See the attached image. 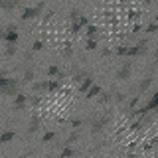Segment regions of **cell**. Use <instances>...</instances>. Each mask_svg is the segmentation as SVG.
<instances>
[{"instance_id":"obj_8","label":"cell","mask_w":158,"mask_h":158,"mask_svg":"<svg viewBox=\"0 0 158 158\" xmlns=\"http://www.w3.org/2000/svg\"><path fill=\"white\" fill-rule=\"evenodd\" d=\"M152 81H154V77H152V75H148V77L144 79V81H140V83H138V87H136V97H140L142 93H144L146 89L152 85Z\"/></svg>"},{"instance_id":"obj_11","label":"cell","mask_w":158,"mask_h":158,"mask_svg":"<svg viewBox=\"0 0 158 158\" xmlns=\"http://www.w3.org/2000/svg\"><path fill=\"white\" fill-rule=\"evenodd\" d=\"M14 138H16V132L14 131H4L2 135H0V142H10V140H14Z\"/></svg>"},{"instance_id":"obj_21","label":"cell","mask_w":158,"mask_h":158,"mask_svg":"<svg viewBox=\"0 0 158 158\" xmlns=\"http://www.w3.org/2000/svg\"><path fill=\"white\" fill-rule=\"evenodd\" d=\"M28 103L32 107H36V105H40V97L38 95H32V97H28Z\"/></svg>"},{"instance_id":"obj_12","label":"cell","mask_w":158,"mask_h":158,"mask_svg":"<svg viewBox=\"0 0 158 158\" xmlns=\"http://www.w3.org/2000/svg\"><path fill=\"white\" fill-rule=\"evenodd\" d=\"M75 154H79V150H77V148L65 146V148L61 150V156H59V158H71V156H75Z\"/></svg>"},{"instance_id":"obj_5","label":"cell","mask_w":158,"mask_h":158,"mask_svg":"<svg viewBox=\"0 0 158 158\" xmlns=\"http://www.w3.org/2000/svg\"><path fill=\"white\" fill-rule=\"evenodd\" d=\"M28 83H34V65L24 67V77L20 81V85H28Z\"/></svg>"},{"instance_id":"obj_28","label":"cell","mask_w":158,"mask_h":158,"mask_svg":"<svg viewBox=\"0 0 158 158\" xmlns=\"http://www.w3.org/2000/svg\"><path fill=\"white\" fill-rule=\"evenodd\" d=\"M0 2H2V0H0Z\"/></svg>"},{"instance_id":"obj_3","label":"cell","mask_w":158,"mask_h":158,"mask_svg":"<svg viewBox=\"0 0 158 158\" xmlns=\"http://www.w3.org/2000/svg\"><path fill=\"white\" fill-rule=\"evenodd\" d=\"M44 8H46V4H44V2L36 4L34 8H30V6H28V8H24V12H22V20H32V18H36Z\"/></svg>"},{"instance_id":"obj_19","label":"cell","mask_w":158,"mask_h":158,"mask_svg":"<svg viewBox=\"0 0 158 158\" xmlns=\"http://www.w3.org/2000/svg\"><path fill=\"white\" fill-rule=\"evenodd\" d=\"M59 73H61V71H59L57 65H49L48 67V75H59Z\"/></svg>"},{"instance_id":"obj_14","label":"cell","mask_w":158,"mask_h":158,"mask_svg":"<svg viewBox=\"0 0 158 158\" xmlns=\"http://www.w3.org/2000/svg\"><path fill=\"white\" fill-rule=\"evenodd\" d=\"M99 95H101V97H99V101H101V103H111L113 101V93L111 91H101Z\"/></svg>"},{"instance_id":"obj_27","label":"cell","mask_w":158,"mask_h":158,"mask_svg":"<svg viewBox=\"0 0 158 158\" xmlns=\"http://www.w3.org/2000/svg\"><path fill=\"white\" fill-rule=\"evenodd\" d=\"M101 56H103V57H107V56H111V49H101Z\"/></svg>"},{"instance_id":"obj_25","label":"cell","mask_w":158,"mask_h":158,"mask_svg":"<svg viewBox=\"0 0 158 158\" xmlns=\"http://www.w3.org/2000/svg\"><path fill=\"white\" fill-rule=\"evenodd\" d=\"M138 99H140V97H136V95L132 97V99H131V103H128V109H132V107H135L136 103H138Z\"/></svg>"},{"instance_id":"obj_15","label":"cell","mask_w":158,"mask_h":158,"mask_svg":"<svg viewBox=\"0 0 158 158\" xmlns=\"http://www.w3.org/2000/svg\"><path fill=\"white\" fill-rule=\"evenodd\" d=\"M48 85H49V79H48V81H34L32 89H34V91H38V89H48Z\"/></svg>"},{"instance_id":"obj_24","label":"cell","mask_w":158,"mask_h":158,"mask_svg":"<svg viewBox=\"0 0 158 158\" xmlns=\"http://www.w3.org/2000/svg\"><path fill=\"white\" fill-rule=\"evenodd\" d=\"M156 30H158V24H154V22H152V24H150V26H148V28H146V32H148V34H154V32H156Z\"/></svg>"},{"instance_id":"obj_18","label":"cell","mask_w":158,"mask_h":158,"mask_svg":"<svg viewBox=\"0 0 158 158\" xmlns=\"http://www.w3.org/2000/svg\"><path fill=\"white\" fill-rule=\"evenodd\" d=\"M4 53H6V56H14V53H16V44H8Z\"/></svg>"},{"instance_id":"obj_6","label":"cell","mask_w":158,"mask_h":158,"mask_svg":"<svg viewBox=\"0 0 158 158\" xmlns=\"http://www.w3.org/2000/svg\"><path fill=\"white\" fill-rule=\"evenodd\" d=\"M40 123H42V121H40V115H34L32 121H30V125H28V128H26V136H32L34 132L38 131V128H40Z\"/></svg>"},{"instance_id":"obj_20","label":"cell","mask_w":158,"mask_h":158,"mask_svg":"<svg viewBox=\"0 0 158 158\" xmlns=\"http://www.w3.org/2000/svg\"><path fill=\"white\" fill-rule=\"evenodd\" d=\"M57 136V132H46V135H44V142H49V140H53V138Z\"/></svg>"},{"instance_id":"obj_13","label":"cell","mask_w":158,"mask_h":158,"mask_svg":"<svg viewBox=\"0 0 158 158\" xmlns=\"http://www.w3.org/2000/svg\"><path fill=\"white\" fill-rule=\"evenodd\" d=\"M99 93H101V87H99V85H91V87H89V91L85 93V97L87 99H93V97H99Z\"/></svg>"},{"instance_id":"obj_16","label":"cell","mask_w":158,"mask_h":158,"mask_svg":"<svg viewBox=\"0 0 158 158\" xmlns=\"http://www.w3.org/2000/svg\"><path fill=\"white\" fill-rule=\"evenodd\" d=\"M97 32H99L97 26H87V38H89V40H95Z\"/></svg>"},{"instance_id":"obj_4","label":"cell","mask_w":158,"mask_h":158,"mask_svg":"<svg viewBox=\"0 0 158 158\" xmlns=\"http://www.w3.org/2000/svg\"><path fill=\"white\" fill-rule=\"evenodd\" d=\"M131 73H132V63H123L121 65V69H118L117 71V79L118 81H127L128 77H131Z\"/></svg>"},{"instance_id":"obj_9","label":"cell","mask_w":158,"mask_h":158,"mask_svg":"<svg viewBox=\"0 0 158 158\" xmlns=\"http://www.w3.org/2000/svg\"><path fill=\"white\" fill-rule=\"evenodd\" d=\"M87 77H91V73H89L87 69H75V71H73V81H77V83H81L83 79H87Z\"/></svg>"},{"instance_id":"obj_1","label":"cell","mask_w":158,"mask_h":158,"mask_svg":"<svg viewBox=\"0 0 158 158\" xmlns=\"http://www.w3.org/2000/svg\"><path fill=\"white\" fill-rule=\"evenodd\" d=\"M83 123H91V132L95 135V132H101L105 128V125L111 123V115H101L97 118H89V121H83Z\"/></svg>"},{"instance_id":"obj_17","label":"cell","mask_w":158,"mask_h":158,"mask_svg":"<svg viewBox=\"0 0 158 158\" xmlns=\"http://www.w3.org/2000/svg\"><path fill=\"white\" fill-rule=\"evenodd\" d=\"M81 125H83V121H81V118H73V121H71L73 131H81Z\"/></svg>"},{"instance_id":"obj_2","label":"cell","mask_w":158,"mask_h":158,"mask_svg":"<svg viewBox=\"0 0 158 158\" xmlns=\"http://www.w3.org/2000/svg\"><path fill=\"white\" fill-rule=\"evenodd\" d=\"M148 40H140V42L136 44L135 48H128V53L127 56H131V57H136V56H144V53L148 52Z\"/></svg>"},{"instance_id":"obj_7","label":"cell","mask_w":158,"mask_h":158,"mask_svg":"<svg viewBox=\"0 0 158 158\" xmlns=\"http://www.w3.org/2000/svg\"><path fill=\"white\" fill-rule=\"evenodd\" d=\"M28 105V95L24 93H18L16 95V101H14V111H24V107Z\"/></svg>"},{"instance_id":"obj_26","label":"cell","mask_w":158,"mask_h":158,"mask_svg":"<svg viewBox=\"0 0 158 158\" xmlns=\"http://www.w3.org/2000/svg\"><path fill=\"white\" fill-rule=\"evenodd\" d=\"M42 48H44V44H42V42H36V44L32 46V49H36V52H38V49H42Z\"/></svg>"},{"instance_id":"obj_22","label":"cell","mask_w":158,"mask_h":158,"mask_svg":"<svg viewBox=\"0 0 158 158\" xmlns=\"http://www.w3.org/2000/svg\"><path fill=\"white\" fill-rule=\"evenodd\" d=\"M117 53H118V56H127V53H128V46H118Z\"/></svg>"},{"instance_id":"obj_10","label":"cell","mask_w":158,"mask_h":158,"mask_svg":"<svg viewBox=\"0 0 158 158\" xmlns=\"http://www.w3.org/2000/svg\"><path fill=\"white\" fill-rule=\"evenodd\" d=\"M91 85H93V77H87V79H83V81L79 83V93H87Z\"/></svg>"},{"instance_id":"obj_23","label":"cell","mask_w":158,"mask_h":158,"mask_svg":"<svg viewBox=\"0 0 158 158\" xmlns=\"http://www.w3.org/2000/svg\"><path fill=\"white\" fill-rule=\"evenodd\" d=\"M87 49H97V40H87Z\"/></svg>"}]
</instances>
